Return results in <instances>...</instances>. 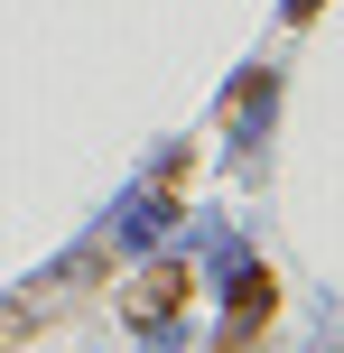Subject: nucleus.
I'll return each instance as SVG.
<instances>
[{"label": "nucleus", "instance_id": "2", "mask_svg": "<svg viewBox=\"0 0 344 353\" xmlns=\"http://www.w3.org/2000/svg\"><path fill=\"white\" fill-rule=\"evenodd\" d=\"M289 10H298V19H307V10H316V0H289Z\"/></svg>", "mask_w": 344, "mask_h": 353}, {"label": "nucleus", "instance_id": "1", "mask_svg": "<svg viewBox=\"0 0 344 353\" xmlns=\"http://www.w3.org/2000/svg\"><path fill=\"white\" fill-rule=\"evenodd\" d=\"M177 298H186V270H177V261L149 270V279L130 288V325H168V316H177Z\"/></svg>", "mask_w": 344, "mask_h": 353}]
</instances>
